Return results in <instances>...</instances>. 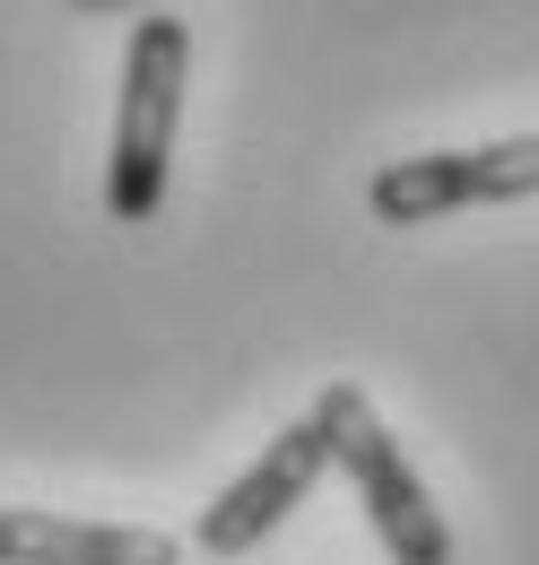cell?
I'll return each mask as SVG.
<instances>
[{"mask_svg":"<svg viewBox=\"0 0 539 565\" xmlns=\"http://www.w3.org/2000/svg\"><path fill=\"white\" fill-rule=\"evenodd\" d=\"M505 201H539V131L487 148H426V157H392L366 183V210L383 226H426L453 210H505Z\"/></svg>","mask_w":539,"mask_h":565,"instance_id":"3","label":"cell"},{"mask_svg":"<svg viewBox=\"0 0 539 565\" xmlns=\"http://www.w3.org/2000/svg\"><path fill=\"white\" fill-rule=\"evenodd\" d=\"M314 409L331 418V452L348 470V488H357V504H366V522H374V540H383V557L392 565H453V522L435 513L426 479L409 470L401 435L374 418V401L357 383H323Z\"/></svg>","mask_w":539,"mask_h":565,"instance_id":"2","label":"cell"},{"mask_svg":"<svg viewBox=\"0 0 539 565\" xmlns=\"http://www.w3.org/2000/svg\"><path fill=\"white\" fill-rule=\"evenodd\" d=\"M323 470H339L331 418H323V409H305L296 426H278V435L262 444V461H253V470H235V479L201 504V531H192V540H201L209 557H244V548H262L270 531H278L305 495L323 488Z\"/></svg>","mask_w":539,"mask_h":565,"instance_id":"4","label":"cell"},{"mask_svg":"<svg viewBox=\"0 0 539 565\" xmlns=\"http://www.w3.org/2000/svg\"><path fill=\"white\" fill-rule=\"evenodd\" d=\"M0 565H183V548L139 522H78V513L0 504Z\"/></svg>","mask_w":539,"mask_h":565,"instance_id":"5","label":"cell"},{"mask_svg":"<svg viewBox=\"0 0 539 565\" xmlns=\"http://www.w3.org/2000/svg\"><path fill=\"white\" fill-rule=\"evenodd\" d=\"M70 9H87V18H96V9H131V0H70Z\"/></svg>","mask_w":539,"mask_h":565,"instance_id":"6","label":"cell"},{"mask_svg":"<svg viewBox=\"0 0 539 565\" xmlns=\"http://www.w3.org/2000/svg\"><path fill=\"white\" fill-rule=\"evenodd\" d=\"M183 78H192V26L183 18H139L123 53V105H114V157H105V210L123 226H148L166 210L175 174V122H183Z\"/></svg>","mask_w":539,"mask_h":565,"instance_id":"1","label":"cell"}]
</instances>
